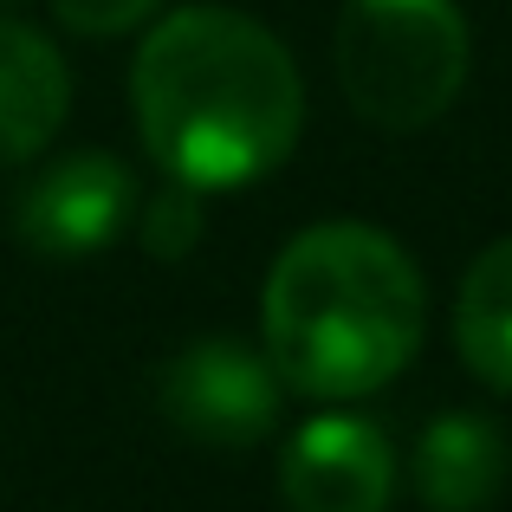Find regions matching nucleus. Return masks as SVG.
Listing matches in <instances>:
<instances>
[{
  "label": "nucleus",
  "instance_id": "nucleus-10",
  "mask_svg": "<svg viewBox=\"0 0 512 512\" xmlns=\"http://www.w3.org/2000/svg\"><path fill=\"white\" fill-rule=\"evenodd\" d=\"M201 227H208L201 188H188V182L156 188V195L137 208V234H143V247H150L156 260H188V253L201 247Z\"/></svg>",
  "mask_w": 512,
  "mask_h": 512
},
{
  "label": "nucleus",
  "instance_id": "nucleus-5",
  "mask_svg": "<svg viewBox=\"0 0 512 512\" xmlns=\"http://www.w3.org/2000/svg\"><path fill=\"white\" fill-rule=\"evenodd\" d=\"M137 221V175L111 150H78L59 156L33 188L20 195V240L39 260H91L117 247V234Z\"/></svg>",
  "mask_w": 512,
  "mask_h": 512
},
{
  "label": "nucleus",
  "instance_id": "nucleus-1",
  "mask_svg": "<svg viewBox=\"0 0 512 512\" xmlns=\"http://www.w3.org/2000/svg\"><path fill=\"white\" fill-rule=\"evenodd\" d=\"M130 111L169 182L221 195L292 156L305 130V85L292 52L253 13L182 7L137 46Z\"/></svg>",
  "mask_w": 512,
  "mask_h": 512
},
{
  "label": "nucleus",
  "instance_id": "nucleus-3",
  "mask_svg": "<svg viewBox=\"0 0 512 512\" xmlns=\"http://www.w3.org/2000/svg\"><path fill=\"white\" fill-rule=\"evenodd\" d=\"M467 13L454 0H344L338 85L363 124L428 130L467 85Z\"/></svg>",
  "mask_w": 512,
  "mask_h": 512
},
{
  "label": "nucleus",
  "instance_id": "nucleus-6",
  "mask_svg": "<svg viewBox=\"0 0 512 512\" xmlns=\"http://www.w3.org/2000/svg\"><path fill=\"white\" fill-rule=\"evenodd\" d=\"M279 493H286L292 512H389L396 448L363 415H312L286 441Z\"/></svg>",
  "mask_w": 512,
  "mask_h": 512
},
{
  "label": "nucleus",
  "instance_id": "nucleus-11",
  "mask_svg": "<svg viewBox=\"0 0 512 512\" xmlns=\"http://www.w3.org/2000/svg\"><path fill=\"white\" fill-rule=\"evenodd\" d=\"M156 7H163V0H52L59 26L78 33V39H124V33H137Z\"/></svg>",
  "mask_w": 512,
  "mask_h": 512
},
{
  "label": "nucleus",
  "instance_id": "nucleus-4",
  "mask_svg": "<svg viewBox=\"0 0 512 512\" xmlns=\"http://www.w3.org/2000/svg\"><path fill=\"white\" fill-rule=\"evenodd\" d=\"M156 402L188 441L240 454L279 428L286 383H279L266 350L240 338H195L156 370Z\"/></svg>",
  "mask_w": 512,
  "mask_h": 512
},
{
  "label": "nucleus",
  "instance_id": "nucleus-8",
  "mask_svg": "<svg viewBox=\"0 0 512 512\" xmlns=\"http://www.w3.org/2000/svg\"><path fill=\"white\" fill-rule=\"evenodd\" d=\"M512 474V448L500 435V422L474 409L435 415L415 441V493L428 512H487L500 500Z\"/></svg>",
  "mask_w": 512,
  "mask_h": 512
},
{
  "label": "nucleus",
  "instance_id": "nucleus-2",
  "mask_svg": "<svg viewBox=\"0 0 512 512\" xmlns=\"http://www.w3.org/2000/svg\"><path fill=\"white\" fill-rule=\"evenodd\" d=\"M428 292L409 247L370 221H318L266 273L260 331L279 383L312 402L376 396L422 350Z\"/></svg>",
  "mask_w": 512,
  "mask_h": 512
},
{
  "label": "nucleus",
  "instance_id": "nucleus-7",
  "mask_svg": "<svg viewBox=\"0 0 512 512\" xmlns=\"http://www.w3.org/2000/svg\"><path fill=\"white\" fill-rule=\"evenodd\" d=\"M72 111V72L59 46L26 20H0V169H20L59 137Z\"/></svg>",
  "mask_w": 512,
  "mask_h": 512
},
{
  "label": "nucleus",
  "instance_id": "nucleus-9",
  "mask_svg": "<svg viewBox=\"0 0 512 512\" xmlns=\"http://www.w3.org/2000/svg\"><path fill=\"white\" fill-rule=\"evenodd\" d=\"M454 350L487 389L512 396V234L480 247L454 299Z\"/></svg>",
  "mask_w": 512,
  "mask_h": 512
}]
</instances>
